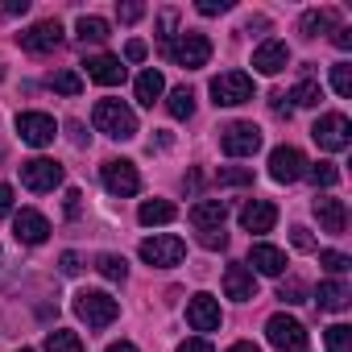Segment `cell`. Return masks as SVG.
Instances as JSON below:
<instances>
[{
	"mask_svg": "<svg viewBox=\"0 0 352 352\" xmlns=\"http://www.w3.org/2000/svg\"><path fill=\"white\" fill-rule=\"evenodd\" d=\"M91 120H96V129H100L104 137H112V141L137 137V116H133V108H124L120 100H100L96 112H91Z\"/></svg>",
	"mask_w": 352,
	"mask_h": 352,
	"instance_id": "obj_1",
	"label": "cell"
},
{
	"mask_svg": "<svg viewBox=\"0 0 352 352\" xmlns=\"http://www.w3.org/2000/svg\"><path fill=\"white\" fill-rule=\"evenodd\" d=\"M75 315L87 323V327H108L116 315H120V302L104 290H79L75 294Z\"/></svg>",
	"mask_w": 352,
	"mask_h": 352,
	"instance_id": "obj_2",
	"label": "cell"
},
{
	"mask_svg": "<svg viewBox=\"0 0 352 352\" xmlns=\"http://www.w3.org/2000/svg\"><path fill=\"white\" fill-rule=\"evenodd\" d=\"M311 137H315V145H319V149L340 153V149H348V145H352V124H348V116H344V112H327V116H319V120H315Z\"/></svg>",
	"mask_w": 352,
	"mask_h": 352,
	"instance_id": "obj_3",
	"label": "cell"
},
{
	"mask_svg": "<svg viewBox=\"0 0 352 352\" xmlns=\"http://www.w3.org/2000/svg\"><path fill=\"white\" fill-rule=\"evenodd\" d=\"M212 96H216V104H224V108L249 104V100H253V79H249L245 71H224V75L212 79Z\"/></svg>",
	"mask_w": 352,
	"mask_h": 352,
	"instance_id": "obj_4",
	"label": "cell"
},
{
	"mask_svg": "<svg viewBox=\"0 0 352 352\" xmlns=\"http://www.w3.org/2000/svg\"><path fill=\"white\" fill-rule=\"evenodd\" d=\"M265 336H270V344L278 352H307V327L298 319H290V315H274L265 323Z\"/></svg>",
	"mask_w": 352,
	"mask_h": 352,
	"instance_id": "obj_5",
	"label": "cell"
},
{
	"mask_svg": "<svg viewBox=\"0 0 352 352\" xmlns=\"http://www.w3.org/2000/svg\"><path fill=\"white\" fill-rule=\"evenodd\" d=\"M220 145H224L228 157H253L261 149V129L249 124V120H236V124H228L220 133Z\"/></svg>",
	"mask_w": 352,
	"mask_h": 352,
	"instance_id": "obj_6",
	"label": "cell"
},
{
	"mask_svg": "<svg viewBox=\"0 0 352 352\" xmlns=\"http://www.w3.org/2000/svg\"><path fill=\"white\" fill-rule=\"evenodd\" d=\"M166 54L179 63V67L195 71V67H208V58H212V42H208L204 34H183L179 42H170V46H166Z\"/></svg>",
	"mask_w": 352,
	"mask_h": 352,
	"instance_id": "obj_7",
	"label": "cell"
},
{
	"mask_svg": "<svg viewBox=\"0 0 352 352\" xmlns=\"http://www.w3.org/2000/svg\"><path fill=\"white\" fill-rule=\"evenodd\" d=\"M21 183L30 187V191H54L58 183H63V166L54 162V157H30V162H21Z\"/></svg>",
	"mask_w": 352,
	"mask_h": 352,
	"instance_id": "obj_8",
	"label": "cell"
},
{
	"mask_svg": "<svg viewBox=\"0 0 352 352\" xmlns=\"http://www.w3.org/2000/svg\"><path fill=\"white\" fill-rule=\"evenodd\" d=\"M183 253H187V245L179 236H149V241H141V261L145 265H157V270L179 265Z\"/></svg>",
	"mask_w": 352,
	"mask_h": 352,
	"instance_id": "obj_9",
	"label": "cell"
},
{
	"mask_svg": "<svg viewBox=\"0 0 352 352\" xmlns=\"http://www.w3.org/2000/svg\"><path fill=\"white\" fill-rule=\"evenodd\" d=\"M17 137H21L25 145L42 149V145H50V141L58 137V124H54V116H46V112H21V116H17Z\"/></svg>",
	"mask_w": 352,
	"mask_h": 352,
	"instance_id": "obj_10",
	"label": "cell"
},
{
	"mask_svg": "<svg viewBox=\"0 0 352 352\" xmlns=\"http://www.w3.org/2000/svg\"><path fill=\"white\" fill-rule=\"evenodd\" d=\"M104 187H108L112 195H120V199L137 195V191H141L137 166H133V162H124V157H112V162H104Z\"/></svg>",
	"mask_w": 352,
	"mask_h": 352,
	"instance_id": "obj_11",
	"label": "cell"
},
{
	"mask_svg": "<svg viewBox=\"0 0 352 352\" xmlns=\"http://www.w3.org/2000/svg\"><path fill=\"white\" fill-rule=\"evenodd\" d=\"M302 174H307V162H302V153L294 145H278L270 153V179L274 183H294V179H302Z\"/></svg>",
	"mask_w": 352,
	"mask_h": 352,
	"instance_id": "obj_12",
	"label": "cell"
},
{
	"mask_svg": "<svg viewBox=\"0 0 352 352\" xmlns=\"http://www.w3.org/2000/svg\"><path fill=\"white\" fill-rule=\"evenodd\" d=\"M187 323H191L195 331H216V327H220V302H216L212 294H195V298L187 302Z\"/></svg>",
	"mask_w": 352,
	"mask_h": 352,
	"instance_id": "obj_13",
	"label": "cell"
},
{
	"mask_svg": "<svg viewBox=\"0 0 352 352\" xmlns=\"http://www.w3.org/2000/svg\"><path fill=\"white\" fill-rule=\"evenodd\" d=\"M58 42H63V25H58V21H38L30 34H21V46H25L30 54H50Z\"/></svg>",
	"mask_w": 352,
	"mask_h": 352,
	"instance_id": "obj_14",
	"label": "cell"
},
{
	"mask_svg": "<svg viewBox=\"0 0 352 352\" xmlns=\"http://www.w3.org/2000/svg\"><path fill=\"white\" fill-rule=\"evenodd\" d=\"M286 63H290V50H286V42H278V38H270V42H261V46L253 50V67H257L261 75H278V71H286Z\"/></svg>",
	"mask_w": 352,
	"mask_h": 352,
	"instance_id": "obj_15",
	"label": "cell"
},
{
	"mask_svg": "<svg viewBox=\"0 0 352 352\" xmlns=\"http://www.w3.org/2000/svg\"><path fill=\"white\" fill-rule=\"evenodd\" d=\"M315 220H319V228H323V232L340 236V232L348 228V212H344V199L319 195V199H315Z\"/></svg>",
	"mask_w": 352,
	"mask_h": 352,
	"instance_id": "obj_16",
	"label": "cell"
},
{
	"mask_svg": "<svg viewBox=\"0 0 352 352\" xmlns=\"http://www.w3.org/2000/svg\"><path fill=\"white\" fill-rule=\"evenodd\" d=\"M224 294L236 298V302L257 298V278H253V270H245V265H228V270H224Z\"/></svg>",
	"mask_w": 352,
	"mask_h": 352,
	"instance_id": "obj_17",
	"label": "cell"
},
{
	"mask_svg": "<svg viewBox=\"0 0 352 352\" xmlns=\"http://www.w3.org/2000/svg\"><path fill=\"white\" fill-rule=\"evenodd\" d=\"M13 236H17L21 245H42V241L50 236V224H46L42 212H21V216L13 220Z\"/></svg>",
	"mask_w": 352,
	"mask_h": 352,
	"instance_id": "obj_18",
	"label": "cell"
},
{
	"mask_svg": "<svg viewBox=\"0 0 352 352\" xmlns=\"http://www.w3.org/2000/svg\"><path fill=\"white\" fill-rule=\"evenodd\" d=\"M83 67H87V79H96V83H104V87H116V83L124 79V67H120V58H112V54H91Z\"/></svg>",
	"mask_w": 352,
	"mask_h": 352,
	"instance_id": "obj_19",
	"label": "cell"
},
{
	"mask_svg": "<svg viewBox=\"0 0 352 352\" xmlns=\"http://www.w3.org/2000/svg\"><path fill=\"white\" fill-rule=\"evenodd\" d=\"M224 220H228V204H224V199H199V204L191 208V224H195L199 232L224 228Z\"/></svg>",
	"mask_w": 352,
	"mask_h": 352,
	"instance_id": "obj_20",
	"label": "cell"
},
{
	"mask_svg": "<svg viewBox=\"0 0 352 352\" xmlns=\"http://www.w3.org/2000/svg\"><path fill=\"white\" fill-rule=\"evenodd\" d=\"M274 224H278V208L265 204V199H253V204L241 212V228H245V232H270Z\"/></svg>",
	"mask_w": 352,
	"mask_h": 352,
	"instance_id": "obj_21",
	"label": "cell"
},
{
	"mask_svg": "<svg viewBox=\"0 0 352 352\" xmlns=\"http://www.w3.org/2000/svg\"><path fill=\"white\" fill-rule=\"evenodd\" d=\"M137 220H141L145 228H153V224H174V220H179V208H174L170 199H145L141 212H137Z\"/></svg>",
	"mask_w": 352,
	"mask_h": 352,
	"instance_id": "obj_22",
	"label": "cell"
},
{
	"mask_svg": "<svg viewBox=\"0 0 352 352\" xmlns=\"http://www.w3.org/2000/svg\"><path fill=\"white\" fill-rule=\"evenodd\" d=\"M249 261L257 265V274H270V278H278V274L286 270V253H282V249H274V245H253Z\"/></svg>",
	"mask_w": 352,
	"mask_h": 352,
	"instance_id": "obj_23",
	"label": "cell"
},
{
	"mask_svg": "<svg viewBox=\"0 0 352 352\" xmlns=\"http://www.w3.org/2000/svg\"><path fill=\"white\" fill-rule=\"evenodd\" d=\"M166 91V79H162V71H141L137 75V104H145V108H153V100Z\"/></svg>",
	"mask_w": 352,
	"mask_h": 352,
	"instance_id": "obj_24",
	"label": "cell"
},
{
	"mask_svg": "<svg viewBox=\"0 0 352 352\" xmlns=\"http://www.w3.org/2000/svg\"><path fill=\"white\" fill-rule=\"evenodd\" d=\"M315 298H319V307H323V311H344V307H348V298H352V290H348L344 282H323Z\"/></svg>",
	"mask_w": 352,
	"mask_h": 352,
	"instance_id": "obj_25",
	"label": "cell"
},
{
	"mask_svg": "<svg viewBox=\"0 0 352 352\" xmlns=\"http://www.w3.org/2000/svg\"><path fill=\"white\" fill-rule=\"evenodd\" d=\"M166 112H170L174 120H187V116L195 112V91H191V87H174L170 100H166Z\"/></svg>",
	"mask_w": 352,
	"mask_h": 352,
	"instance_id": "obj_26",
	"label": "cell"
},
{
	"mask_svg": "<svg viewBox=\"0 0 352 352\" xmlns=\"http://www.w3.org/2000/svg\"><path fill=\"white\" fill-rule=\"evenodd\" d=\"M331 25H336V9H311V13H302V34L307 38H319Z\"/></svg>",
	"mask_w": 352,
	"mask_h": 352,
	"instance_id": "obj_27",
	"label": "cell"
},
{
	"mask_svg": "<svg viewBox=\"0 0 352 352\" xmlns=\"http://www.w3.org/2000/svg\"><path fill=\"white\" fill-rule=\"evenodd\" d=\"M96 270H100V278H108V282H124V278H129V265H124V257H116V253H100V257H96Z\"/></svg>",
	"mask_w": 352,
	"mask_h": 352,
	"instance_id": "obj_28",
	"label": "cell"
},
{
	"mask_svg": "<svg viewBox=\"0 0 352 352\" xmlns=\"http://www.w3.org/2000/svg\"><path fill=\"white\" fill-rule=\"evenodd\" d=\"M323 340H327V352H352V327L348 323H331L323 331Z\"/></svg>",
	"mask_w": 352,
	"mask_h": 352,
	"instance_id": "obj_29",
	"label": "cell"
},
{
	"mask_svg": "<svg viewBox=\"0 0 352 352\" xmlns=\"http://www.w3.org/2000/svg\"><path fill=\"white\" fill-rule=\"evenodd\" d=\"M290 100H294L298 108H315V104L323 100V87H319L315 79H302V83H298V87L290 91Z\"/></svg>",
	"mask_w": 352,
	"mask_h": 352,
	"instance_id": "obj_30",
	"label": "cell"
},
{
	"mask_svg": "<svg viewBox=\"0 0 352 352\" xmlns=\"http://www.w3.org/2000/svg\"><path fill=\"white\" fill-rule=\"evenodd\" d=\"M46 352H83V340L75 331H50L46 336Z\"/></svg>",
	"mask_w": 352,
	"mask_h": 352,
	"instance_id": "obj_31",
	"label": "cell"
},
{
	"mask_svg": "<svg viewBox=\"0 0 352 352\" xmlns=\"http://www.w3.org/2000/svg\"><path fill=\"white\" fill-rule=\"evenodd\" d=\"M307 174H311V183H315V187H336V183H340V170H336V162H315Z\"/></svg>",
	"mask_w": 352,
	"mask_h": 352,
	"instance_id": "obj_32",
	"label": "cell"
},
{
	"mask_svg": "<svg viewBox=\"0 0 352 352\" xmlns=\"http://www.w3.org/2000/svg\"><path fill=\"white\" fill-rule=\"evenodd\" d=\"M79 38L83 42H104L108 38V21H100V17H79Z\"/></svg>",
	"mask_w": 352,
	"mask_h": 352,
	"instance_id": "obj_33",
	"label": "cell"
},
{
	"mask_svg": "<svg viewBox=\"0 0 352 352\" xmlns=\"http://www.w3.org/2000/svg\"><path fill=\"white\" fill-rule=\"evenodd\" d=\"M331 87H336V96H352V63L331 67Z\"/></svg>",
	"mask_w": 352,
	"mask_h": 352,
	"instance_id": "obj_34",
	"label": "cell"
},
{
	"mask_svg": "<svg viewBox=\"0 0 352 352\" xmlns=\"http://www.w3.org/2000/svg\"><path fill=\"white\" fill-rule=\"evenodd\" d=\"M54 91H63V96H79V91H83V79H79L75 71H58V75H54Z\"/></svg>",
	"mask_w": 352,
	"mask_h": 352,
	"instance_id": "obj_35",
	"label": "cell"
},
{
	"mask_svg": "<svg viewBox=\"0 0 352 352\" xmlns=\"http://www.w3.org/2000/svg\"><path fill=\"white\" fill-rule=\"evenodd\" d=\"M220 183H224V187H249V183H253V170L228 166V170H220Z\"/></svg>",
	"mask_w": 352,
	"mask_h": 352,
	"instance_id": "obj_36",
	"label": "cell"
},
{
	"mask_svg": "<svg viewBox=\"0 0 352 352\" xmlns=\"http://www.w3.org/2000/svg\"><path fill=\"white\" fill-rule=\"evenodd\" d=\"M319 265H323L327 274H344V270H348L352 261H348L344 253H336V249H327V253H319Z\"/></svg>",
	"mask_w": 352,
	"mask_h": 352,
	"instance_id": "obj_37",
	"label": "cell"
},
{
	"mask_svg": "<svg viewBox=\"0 0 352 352\" xmlns=\"http://www.w3.org/2000/svg\"><path fill=\"white\" fill-rule=\"evenodd\" d=\"M278 298H282V302H307V286H302L298 278H290V282H282Z\"/></svg>",
	"mask_w": 352,
	"mask_h": 352,
	"instance_id": "obj_38",
	"label": "cell"
},
{
	"mask_svg": "<svg viewBox=\"0 0 352 352\" xmlns=\"http://www.w3.org/2000/svg\"><path fill=\"white\" fill-rule=\"evenodd\" d=\"M199 245L204 249H224L228 236H224V228H208V232H199Z\"/></svg>",
	"mask_w": 352,
	"mask_h": 352,
	"instance_id": "obj_39",
	"label": "cell"
},
{
	"mask_svg": "<svg viewBox=\"0 0 352 352\" xmlns=\"http://www.w3.org/2000/svg\"><path fill=\"white\" fill-rule=\"evenodd\" d=\"M116 17H120L124 25H133V21L145 17V9H141V5H116Z\"/></svg>",
	"mask_w": 352,
	"mask_h": 352,
	"instance_id": "obj_40",
	"label": "cell"
},
{
	"mask_svg": "<svg viewBox=\"0 0 352 352\" xmlns=\"http://www.w3.org/2000/svg\"><path fill=\"white\" fill-rule=\"evenodd\" d=\"M199 13H204V17H216V13H228V0H199Z\"/></svg>",
	"mask_w": 352,
	"mask_h": 352,
	"instance_id": "obj_41",
	"label": "cell"
},
{
	"mask_svg": "<svg viewBox=\"0 0 352 352\" xmlns=\"http://www.w3.org/2000/svg\"><path fill=\"white\" fill-rule=\"evenodd\" d=\"M290 241H294V249H302V253H311V249H315V241H311V232H307V228H294V232H290Z\"/></svg>",
	"mask_w": 352,
	"mask_h": 352,
	"instance_id": "obj_42",
	"label": "cell"
},
{
	"mask_svg": "<svg viewBox=\"0 0 352 352\" xmlns=\"http://www.w3.org/2000/svg\"><path fill=\"white\" fill-rule=\"evenodd\" d=\"M13 212V187L9 183H0V220H5Z\"/></svg>",
	"mask_w": 352,
	"mask_h": 352,
	"instance_id": "obj_43",
	"label": "cell"
},
{
	"mask_svg": "<svg viewBox=\"0 0 352 352\" xmlns=\"http://www.w3.org/2000/svg\"><path fill=\"white\" fill-rule=\"evenodd\" d=\"M124 58H129V63H141V58H145V42H137V38H133V42L124 46Z\"/></svg>",
	"mask_w": 352,
	"mask_h": 352,
	"instance_id": "obj_44",
	"label": "cell"
},
{
	"mask_svg": "<svg viewBox=\"0 0 352 352\" xmlns=\"http://www.w3.org/2000/svg\"><path fill=\"white\" fill-rule=\"evenodd\" d=\"M179 352H216V348H212L208 340H183V344H179Z\"/></svg>",
	"mask_w": 352,
	"mask_h": 352,
	"instance_id": "obj_45",
	"label": "cell"
},
{
	"mask_svg": "<svg viewBox=\"0 0 352 352\" xmlns=\"http://www.w3.org/2000/svg\"><path fill=\"white\" fill-rule=\"evenodd\" d=\"M331 42H336L340 50H348V46H352V30H348V25H340V30L331 34Z\"/></svg>",
	"mask_w": 352,
	"mask_h": 352,
	"instance_id": "obj_46",
	"label": "cell"
},
{
	"mask_svg": "<svg viewBox=\"0 0 352 352\" xmlns=\"http://www.w3.org/2000/svg\"><path fill=\"white\" fill-rule=\"evenodd\" d=\"M79 270H83L79 253H63V274H79Z\"/></svg>",
	"mask_w": 352,
	"mask_h": 352,
	"instance_id": "obj_47",
	"label": "cell"
},
{
	"mask_svg": "<svg viewBox=\"0 0 352 352\" xmlns=\"http://www.w3.org/2000/svg\"><path fill=\"white\" fill-rule=\"evenodd\" d=\"M79 199H83L79 191H67V216H79Z\"/></svg>",
	"mask_w": 352,
	"mask_h": 352,
	"instance_id": "obj_48",
	"label": "cell"
},
{
	"mask_svg": "<svg viewBox=\"0 0 352 352\" xmlns=\"http://www.w3.org/2000/svg\"><path fill=\"white\" fill-rule=\"evenodd\" d=\"M67 129H71V137H75V141H79V145H83V141H87V133H83V124H79V120H71V124H67Z\"/></svg>",
	"mask_w": 352,
	"mask_h": 352,
	"instance_id": "obj_49",
	"label": "cell"
},
{
	"mask_svg": "<svg viewBox=\"0 0 352 352\" xmlns=\"http://www.w3.org/2000/svg\"><path fill=\"white\" fill-rule=\"evenodd\" d=\"M228 352H261V348H257V344H253V340H241V344H232V348H228Z\"/></svg>",
	"mask_w": 352,
	"mask_h": 352,
	"instance_id": "obj_50",
	"label": "cell"
},
{
	"mask_svg": "<svg viewBox=\"0 0 352 352\" xmlns=\"http://www.w3.org/2000/svg\"><path fill=\"white\" fill-rule=\"evenodd\" d=\"M108 352H137V348H133L129 340H120V344H108Z\"/></svg>",
	"mask_w": 352,
	"mask_h": 352,
	"instance_id": "obj_51",
	"label": "cell"
},
{
	"mask_svg": "<svg viewBox=\"0 0 352 352\" xmlns=\"http://www.w3.org/2000/svg\"><path fill=\"white\" fill-rule=\"evenodd\" d=\"M21 352H30V348H21Z\"/></svg>",
	"mask_w": 352,
	"mask_h": 352,
	"instance_id": "obj_52",
	"label": "cell"
}]
</instances>
